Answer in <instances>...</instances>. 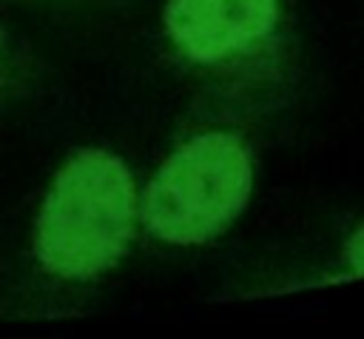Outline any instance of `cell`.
Instances as JSON below:
<instances>
[{"label":"cell","instance_id":"1","mask_svg":"<svg viewBox=\"0 0 364 339\" xmlns=\"http://www.w3.org/2000/svg\"><path fill=\"white\" fill-rule=\"evenodd\" d=\"M136 219L139 194L125 160L108 148H80L57 168L37 208V268L60 282H91L125 256Z\"/></svg>","mask_w":364,"mask_h":339},{"label":"cell","instance_id":"2","mask_svg":"<svg viewBox=\"0 0 364 339\" xmlns=\"http://www.w3.org/2000/svg\"><path fill=\"white\" fill-rule=\"evenodd\" d=\"M253 194V154L245 137L208 128L182 140L139 194L145 231L176 248L222 236Z\"/></svg>","mask_w":364,"mask_h":339},{"label":"cell","instance_id":"3","mask_svg":"<svg viewBox=\"0 0 364 339\" xmlns=\"http://www.w3.org/2000/svg\"><path fill=\"white\" fill-rule=\"evenodd\" d=\"M162 34L188 74L250 100L284 66V0H168Z\"/></svg>","mask_w":364,"mask_h":339},{"label":"cell","instance_id":"4","mask_svg":"<svg viewBox=\"0 0 364 339\" xmlns=\"http://www.w3.org/2000/svg\"><path fill=\"white\" fill-rule=\"evenodd\" d=\"M341 259L347 262L344 279H358V276H364V222L347 236V242H344V248H341Z\"/></svg>","mask_w":364,"mask_h":339},{"label":"cell","instance_id":"5","mask_svg":"<svg viewBox=\"0 0 364 339\" xmlns=\"http://www.w3.org/2000/svg\"><path fill=\"white\" fill-rule=\"evenodd\" d=\"M11 80V48H9V40L0 28V85H6Z\"/></svg>","mask_w":364,"mask_h":339}]
</instances>
